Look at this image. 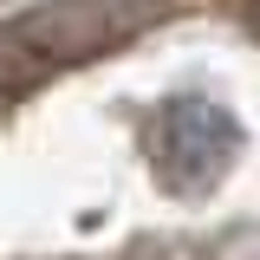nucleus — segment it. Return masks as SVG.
<instances>
[{
	"mask_svg": "<svg viewBox=\"0 0 260 260\" xmlns=\"http://www.w3.org/2000/svg\"><path fill=\"white\" fill-rule=\"evenodd\" d=\"M150 20V7L137 0H65V7H46V13H26L13 26H0V85L13 78H39L46 65L65 59H91L104 46H117L124 32H137Z\"/></svg>",
	"mask_w": 260,
	"mask_h": 260,
	"instance_id": "obj_1",
	"label": "nucleus"
},
{
	"mask_svg": "<svg viewBox=\"0 0 260 260\" xmlns=\"http://www.w3.org/2000/svg\"><path fill=\"white\" fill-rule=\"evenodd\" d=\"M234 124H228V111H215L208 98H176L169 111H162L156 124V169L169 189H208V182H221V169L234 162Z\"/></svg>",
	"mask_w": 260,
	"mask_h": 260,
	"instance_id": "obj_2",
	"label": "nucleus"
}]
</instances>
